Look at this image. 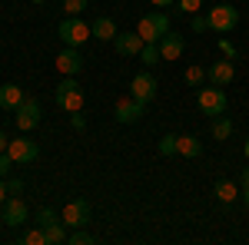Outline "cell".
<instances>
[{"instance_id":"cell-14","label":"cell","mask_w":249,"mask_h":245,"mask_svg":"<svg viewBox=\"0 0 249 245\" xmlns=\"http://www.w3.org/2000/svg\"><path fill=\"white\" fill-rule=\"evenodd\" d=\"M183 50H186V43H183V37H179V33H166V37H160V57L163 60H179L183 57Z\"/></svg>"},{"instance_id":"cell-5","label":"cell","mask_w":249,"mask_h":245,"mask_svg":"<svg viewBox=\"0 0 249 245\" xmlns=\"http://www.w3.org/2000/svg\"><path fill=\"white\" fill-rule=\"evenodd\" d=\"M7 152H10V159H14L17 166H30V163H37L40 146L34 143V139H27V136H17V139H10Z\"/></svg>"},{"instance_id":"cell-6","label":"cell","mask_w":249,"mask_h":245,"mask_svg":"<svg viewBox=\"0 0 249 245\" xmlns=\"http://www.w3.org/2000/svg\"><path fill=\"white\" fill-rule=\"evenodd\" d=\"M63 222L70 229H87L90 226V202L87 199H73L63 206Z\"/></svg>"},{"instance_id":"cell-12","label":"cell","mask_w":249,"mask_h":245,"mask_svg":"<svg viewBox=\"0 0 249 245\" xmlns=\"http://www.w3.org/2000/svg\"><path fill=\"white\" fill-rule=\"evenodd\" d=\"M232 76H236V66H232V60H226V57L206 70V80H210L213 86H226V83H232Z\"/></svg>"},{"instance_id":"cell-2","label":"cell","mask_w":249,"mask_h":245,"mask_svg":"<svg viewBox=\"0 0 249 245\" xmlns=\"http://www.w3.org/2000/svg\"><path fill=\"white\" fill-rule=\"evenodd\" d=\"M206 20H210V30H216V33L223 37V33L236 30V23H239V10H236L232 3H226V0H219L210 14H206Z\"/></svg>"},{"instance_id":"cell-18","label":"cell","mask_w":249,"mask_h":245,"mask_svg":"<svg viewBox=\"0 0 249 245\" xmlns=\"http://www.w3.org/2000/svg\"><path fill=\"white\" fill-rule=\"evenodd\" d=\"M67 222H63V219H57V222H50V226L43 229V232H47V245H63L67 242V239H70V232H67Z\"/></svg>"},{"instance_id":"cell-13","label":"cell","mask_w":249,"mask_h":245,"mask_svg":"<svg viewBox=\"0 0 249 245\" xmlns=\"http://www.w3.org/2000/svg\"><path fill=\"white\" fill-rule=\"evenodd\" d=\"M27 215H30V209H27V202L23 199H10V202H3V222L10 229H17L27 222Z\"/></svg>"},{"instance_id":"cell-34","label":"cell","mask_w":249,"mask_h":245,"mask_svg":"<svg viewBox=\"0 0 249 245\" xmlns=\"http://www.w3.org/2000/svg\"><path fill=\"white\" fill-rule=\"evenodd\" d=\"M7 189L17 196V192H23V182H20V179H10V182H7Z\"/></svg>"},{"instance_id":"cell-20","label":"cell","mask_w":249,"mask_h":245,"mask_svg":"<svg viewBox=\"0 0 249 245\" xmlns=\"http://www.w3.org/2000/svg\"><path fill=\"white\" fill-rule=\"evenodd\" d=\"M216 199H219L223 206L236 202V199H239V189H236V182H230V179H219V182H216Z\"/></svg>"},{"instance_id":"cell-16","label":"cell","mask_w":249,"mask_h":245,"mask_svg":"<svg viewBox=\"0 0 249 245\" xmlns=\"http://www.w3.org/2000/svg\"><path fill=\"white\" fill-rule=\"evenodd\" d=\"M176 152L186 159H196V156H203V143L196 136H176Z\"/></svg>"},{"instance_id":"cell-27","label":"cell","mask_w":249,"mask_h":245,"mask_svg":"<svg viewBox=\"0 0 249 245\" xmlns=\"http://www.w3.org/2000/svg\"><path fill=\"white\" fill-rule=\"evenodd\" d=\"M203 80H206V70H203V66H190V70H186V83H190V86H199Z\"/></svg>"},{"instance_id":"cell-4","label":"cell","mask_w":249,"mask_h":245,"mask_svg":"<svg viewBox=\"0 0 249 245\" xmlns=\"http://www.w3.org/2000/svg\"><path fill=\"white\" fill-rule=\"evenodd\" d=\"M196 106H199V113H206V116H223L226 113V90H223V86H206V90H199Z\"/></svg>"},{"instance_id":"cell-23","label":"cell","mask_w":249,"mask_h":245,"mask_svg":"<svg viewBox=\"0 0 249 245\" xmlns=\"http://www.w3.org/2000/svg\"><path fill=\"white\" fill-rule=\"evenodd\" d=\"M87 3L90 0H63V10H67V17H80L87 10Z\"/></svg>"},{"instance_id":"cell-11","label":"cell","mask_w":249,"mask_h":245,"mask_svg":"<svg viewBox=\"0 0 249 245\" xmlns=\"http://www.w3.org/2000/svg\"><path fill=\"white\" fill-rule=\"evenodd\" d=\"M113 43H116V53H120V57H136V53L143 50V37H140L136 30H120Z\"/></svg>"},{"instance_id":"cell-9","label":"cell","mask_w":249,"mask_h":245,"mask_svg":"<svg viewBox=\"0 0 249 245\" xmlns=\"http://www.w3.org/2000/svg\"><path fill=\"white\" fill-rule=\"evenodd\" d=\"M156 76L153 73H136L133 83H130V93H133V99H140V103H150L156 96Z\"/></svg>"},{"instance_id":"cell-10","label":"cell","mask_w":249,"mask_h":245,"mask_svg":"<svg viewBox=\"0 0 249 245\" xmlns=\"http://www.w3.org/2000/svg\"><path fill=\"white\" fill-rule=\"evenodd\" d=\"M14 113H17V126H20L23 132H30V130H34V126L40 123V103L27 96V99L20 103V106L14 110Z\"/></svg>"},{"instance_id":"cell-24","label":"cell","mask_w":249,"mask_h":245,"mask_svg":"<svg viewBox=\"0 0 249 245\" xmlns=\"http://www.w3.org/2000/svg\"><path fill=\"white\" fill-rule=\"evenodd\" d=\"M57 219H60V215L53 212V209H47V206H43V209H37V226H40V229H47L50 222H57Z\"/></svg>"},{"instance_id":"cell-33","label":"cell","mask_w":249,"mask_h":245,"mask_svg":"<svg viewBox=\"0 0 249 245\" xmlns=\"http://www.w3.org/2000/svg\"><path fill=\"white\" fill-rule=\"evenodd\" d=\"M70 126H73V130H83V126H87V119H83L80 113H70Z\"/></svg>"},{"instance_id":"cell-31","label":"cell","mask_w":249,"mask_h":245,"mask_svg":"<svg viewBox=\"0 0 249 245\" xmlns=\"http://www.w3.org/2000/svg\"><path fill=\"white\" fill-rule=\"evenodd\" d=\"M179 3V10H186V14H196L199 7H203V0H176Z\"/></svg>"},{"instance_id":"cell-21","label":"cell","mask_w":249,"mask_h":245,"mask_svg":"<svg viewBox=\"0 0 249 245\" xmlns=\"http://www.w3.org/2000/svg\"><path fill=\"white\" fill-rule=\"evenodd\" d=\"M230 136H232V119H226V116H216V119H213V139L226 143Z\"/></svg>"},{"instance_id":"cell-19","label":"cell","mask_w":249,"mask_h":245,"mask_svg":"<svg viewBox=\"0 0 249 245\" xmlns=\"http://www.w3.org/2000/svg\"><path fill=\"white\" fill-rule=\"evenodd\" d=\"M136 33L143 37V43H160V27H156V20L146 14V17H140V27H136Z\"/></svg>"},{"instance_id":"cell-26","label":"cell","mask_w":249,"mask_h":245,"mask_svg":"<svg viewBox=\"0 0 249 245\" xmlns=\"http://www.w3.org/2000/svg\"><path fill=\"white\" fill-rule=\"evenodd\" d=\"M67 242H70V245H90V242H93V235H90L87 229H77V232H70Z\"/></svg>"},{"instance_id":"cell-37","label":"cell","mask_w":249,"mask_h":245,"mask_svg":"<svg viewBox=\"0 0 249 245\" xmlns=\"http://www.w3.org/2000/svg\"><path fill=\"white\" fill-rule=\"evenodd\" d=\"M7 146H10V139H7V132L0 130V152H7Z\"/></svg>"},{"instance_id":"cell-30","label":"cell","mask_w":249,"mask_h":245,"mask_svg":"<svg viewBox=\"0 0 249 245\" xmlns=\"http://www.w3.org/2000/svg\"><path fill=\"white\" fill-rule=\"evenodd\" d=\"M219 53H223L226 60H236V57H239V50H236V47H232L226 37H219Z\"/></svg>"},{"instance_id":"cell-32","label":"cell","mask_w":249,"mask_h":245,"mask_svg":"<svg viewBox=\"0 0 249 245\" xmlns=\"http://www.w3.org/2000/svg\"><path fill=\"white\" fill-rule=\"evenodd\" d=\"M14 166V159H10V152H0V176H7Z\"/></svg>"},{"instance_id":"cell-3","label":"cell","mask_w":249,"mask_h":245,"mask_svg":"<svg viewBox=\"0 0 249 245\" xmlns=\"http://www.w3.org/2000/svg\"><path fill=\"white\" fill-rule=\"evenodd\" d=\"M60 40H63V47H80V43H87V40L93 37V30H90V23H83L80 17H63L57 27Z\"/></svg>"},{"instance_id":"cell-25","label":"cell","mask_w":249,"mask_h":245,"mask_svg":"<svg viewBox=\"0 0 249 245\" xmlns=\"http://www.w3.org/2000/svg\"><path fill=\"white\" fill-rule=\"evenodd\" d=\"M23 242L27 245H47V232H43V229H30V232H27V235H23Z\"/></svg>"},{"instance_id":"cell-39","label":"cell","mask_w":249,"mask_h":245,"mask_svg":"<svg viewBox=\"0 0 249 245\" xmlns=\"http://www.w3.org/2000/svg\"><path fill=\"white\" fill-rule=\"evenodd\" d=\"M239 196H243V202H246V209H249V189H243Z\"/></svg>"},{"instance_id":"cell-28","label":"cell","mask_w":249,"mask_h":245,"mask_svg":"<svg viewBox=\"0 0 249 245\" xmlns=\"http://www.w3.org/2000/svg\"><path fill=\"white\" fill-rule=\"evenodd\" d=\"M190 30H193V33H203V30H210V20L199 17V14H190Z\"/></svg>"},{"instance_id":"cell-40","label":"cell","mask_w":249,"mask_h":245,"mask_svg":"<svg viewBox=\"0 0 249 245\" xmlns=\"http://www.w3.org/2000/svg\"><path fill=\"white\" fill-rule=\"evenodd\" d=\"M243 152H246V159H249V136H246V146H243Z\"/></svg>"},{"instance_id":"cell-36","label":"cell","mask_w":249,"mask_h":245,"mask_svg":"<svg viewBox=\"0 0 249 245\" xmlns=\"http://www.w3.org/2000/svg\"><path fill=\"white\" fill-rule=\"evenodd\" d=\"M150 3H153L156 10H166V7H173V3H176V0H150Z\"/></svg>"},{"instance_id":"cell-7","label":"cell","mask_w":249,"mask_h":245,"mask_svg":"<svg viewBox=\"0 0 249 245\" xmlns=\"http://www.w3.org/2000/svg\"><path fill=\"white\" fill-rule=\"evenodd\" d=\"M143 106L146 103H140L133 96H126V99H116V123H123V126H133L136 119H143Z\"/></svg>"},{"instance_id":"cell-29","label":"cell","mask_w":249,"mask_h":245,"mask_svg":"<svg viewBox=\"0 0 249 245\" xmlns=\"http://www.w3.org/2000/svg\"><path fill=\"white\" fill-rule=\"evenodd\" d=\"M173 152H176V136H163V139H160V156H173Z\"/></svg>"},{"instance_id":"cell-38","label":"cell","mask_w":249,"mask_h":245,"mask_svg":"<svg viewBox=\"0 0 249 245\" xmlns=\"http://www.w3.org/2000/svg\"><path fill=\"white\" fill-rule=\"evenodd\" d=\"M239 182H243V189H249V169H243V176H239Z\"/></svg>"},{"instance_id":"cell-15","label":"cell","mask_w":249,"mask_h":245,"mask_svg":"<svg viewBox=\"0 0 249 245\" xmlns=\"http://www.w3.org/2000/svg\"><path fill=\"white\" fill-rule=\"evenodd\" d=\"M23 99H27V93L20 90L17 83H3L0 86V110H17Z\"/></svg>"},{"instance_id":"cell-41","label":"cell","mask_w":249,"mask_h":245,"mask_svg":"<svg viewBox=\"0 0 249 245\" xmlns=\"http://www.w3.org/2000/svg\"><path fill=\"white\" fill-rule=\"evenodd\" d=\"M34 3H37V7H40V3H43V0H34Z\"/></svg>"},{"instance_id":"cell-1","label":"cell","mask_w":249,"mask_h":245,"mask_svg":"<svg viewBox=\"0 0 249 245\" xmlns=\"http://www.w3.org/2000/svg\"><path fill=\"white\" fill-rule=\"evenodd\" d=\"M83 90H80V83L73 80V76H63L57 86V106L63 110V113H80L83 110Z\"/></svg>"},{"instance_id":"cell-8","label":"cell","mask_w":249,"mask_h":245,"mask_svg":"<svg viewBox=\"0 0 249 245\" xmlns=\"http://www.w3.org/2000/svg\"><path fill=\"white\" fill-rule=\"evenodd\" d=\"M57 70L60 76H77L83 70V57H80V47H63L57 57Z\"/></svg>"},{"instance_id":"cell-22","label":"cell","mask_w":249,"mask_h":245,"mask_svg":"<svg viewBox=\"0 0 249 245\" xmlns=\"http://www.w3.org/2000/svg\"><path fill=\"white\" fill-rule=\"evenodd\" d=\"M140 57H143V63H146V66H156V63H160V43H143V50H140Z\"/></svg>"},{"instance_id":"cell-35","label":"cell","mask_w":249,"mask_h":245,"mask_svg":"<svg viewBox=\"0 0 249 245\" xmlns=\"http://www.w3.org/2000/svg\"><path fill=\"white\" fill-rule=\"evenodd\" d=\"M7 196H10V189H7V182H3V176H0V206L7 202Z\"/></svg>"},{"instance_id":"cell-17","label":"cell","mask_w":249,"mask_h":245,"mask_svg":"<svg viewBox=\"0 0 249 245\" xmlns=\"http://www.w3.org/2000/svg\"><path fill=\"white\" fill-rule=\"evenodd\" d=\"M90 30H93V37L103 40V43H107V40H116V33H120V30H116V23L110 17H96Z\"/></svg>"}]
</instances>
